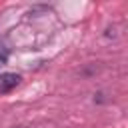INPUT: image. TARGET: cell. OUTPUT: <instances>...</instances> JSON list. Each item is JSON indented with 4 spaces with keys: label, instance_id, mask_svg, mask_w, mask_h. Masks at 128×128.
<instances>
[{
    "label": "cell",
    "instance_id": "obj_1",
    "mask_svg": "<svg viewBox=\"0 0 128 128\" xmlns=\"http://www.w3.org/2000/svg\"><path fill=\"white\" fill-rule=\"evenodd\" d=\"M20 74H14V72H4L0 74V94H8L12 92L18 84H20Z\"/></svg>",
    "mask_w": 128,
    "mask_h": 128
},
{
    "label": "cell",
    "instance_id": "obj_2",
    "mask_svg": "<svg viewBox=\"0 0 128 128\" xmlns=\"http://www.w3.org/2000/svg\"><path fill=\"white\" fill-rule=\"evenodd\" d=\"M8 58H10V50L4 44H0V66H4L8 62Z\"/></svg>",
    "mask_w": 128,
    "mask_h": 128
},
{
    "label": "cell",
    "instance_id": "obj_3",
    "mask_svg": "<svg viewBox=\"0 0 128 128\" xmlns=\"http://www.w3.org/2000/svg\"><path fill=\"white\" fill-rule=\"evenodd\" d=\"M14 128H26V126H14Z\"/></svg>",
    "mask_w": 128,
    "mask_h": 128
}]
</instances>
